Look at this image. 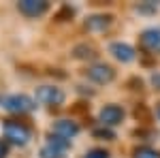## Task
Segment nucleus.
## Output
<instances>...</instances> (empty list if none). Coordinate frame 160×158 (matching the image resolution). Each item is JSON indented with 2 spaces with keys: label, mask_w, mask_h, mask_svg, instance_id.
<instances>
[{
  "label": "nucleus",
  "mask_w": 160,
  "mask_h": 158,
  "mask_svg": "<svg viewBox=\"0 0 160 158\" xmlns=\"http://www.w3.org/2000/svg\"><path fill=\"white\" fill-rule=\"evenodd\" d=\"M75 58H79V60H88V58H96V49L92 47V45H77L73 49Z\"/></svg>",
  "instance_id": "11"
},
{
  "label": "nucleus",
  "mask_w": 160,
  "mask_h": 158,
  "mask_svg": "<svg viewBox=\"0 0 160 158\" xmlns=\"http://www.w3.org/2000/svg\"><path fill=\"white\" fill-rule=\"evenodd\" d=\"M94 137H100V139H113L115 135L111 133L109 128H96V130H94Z\"/></svg>",
  "instance_id": "15"
},
{
  "label": "nucleus",
  "mask_w": 160,
  "mask_h": 158,
  "mask_svg": "<svg viewBox=\"0 0 160 158\" xmlns=\"http://www.w3.org/2000/svg\"><path fill=\"white\" fill-rule=\"evenodd\" d=\"M41 158H64V152H60V150H56V147H51L47 143L41 150Z\"/></svg>",
  "instance_id": "13"
},
{
  "label": "nucleus",
  "mask_w": 160,
  "mask_h": 158,
  "mask_svg": "<svg viewBox=\"0 0 160 158\" xmlns=\"http://www.w3.org/2000/svg\"><path fill=\"white\" fill-rule=\"evenodd\" d=\"M4 135H7L9 141L17 143V145H26V143L30 141V130H28V126L19 124V122H13V120L4 122Z\"/></svg>",
  "instance_id": "2"
},
{
  "label": "nucleus",
  "mask_w": 160,
  "mask_h": 158,
  "mask_svg": "<svg viewBox=\"0 0 160 158\" xmlns=\"http://www.w3.org/2000/svg\"><path fill=\"white\" fill-rule=\"evenodd\" d=\"M37 100L43 105H62L64 92L56 85H41V88H37Z\"/></svg>",
  "instance_id": "3"
},
{
  "label": "nucleus",
  "mask_w": 160,
  "mask_h": 158,
  "mask_svg": "<svg viewBox=\"0 0 160 158\" xmlns=\"http://www.w3.org/2000/svg\"><path fill=\"white\" fill-rule=\"evenodd\" d=\"M77 133H79V124L73 120H58L53 124V135H58V137L66 139V141L71 137H75Z\"/></svg>",
  "instance_id": "7"
},
{
  "label": "nucleus",
  "mask_w": 160,
  "mask_h": 158,
  "mask_svg": "<svg viewBox=\"0 0 160 158\" xmlns=\"http://www.w3.org/2000/svg\"><path fill=\"white\" fill-rule=\"evenodd\" d=\"M0 105L4 107L7 111H13V113H30L34 109V100L26 94H9L0 100Z\"/></svg>",
  "instance_id": "1"
},
{
  "label": "nucleus",
  "mask_w": 160,
  "mask_h": 158,
  "mask_svg": "<svg viewBox=\"0 0 160 158\" xmlns=\"http://www.w3.org/2000/svg\"><path fill=\"white\" fill-rule=\"evenodd\" d=\"M88 77L94 81V84H111L113 79H115V71L111 69L109 64H92L90 69H88Z\"/></svg>",
  "instance_id": "4"
},
{
  "label": "nucleus",
  "mask_w": 160,
  "mask_h": 158,
  "mask_svg": "<svg viewBox=\"0 0 160 158\" xmlns=\"http://www.w3.org/2000/svg\"><path fill=\"white\" fill-rule=\"evenodd\" d=\"M83 158H109V154H107L105 150H92V152H88Z\"/></svg>",
  "instance_id": "16"
},
{
  "label": "nucleus",
  "mask_w": 160,
  "mask_h": 158,
  "mask_svg": "<svg viewBox=\"0 0 160 158\" xmlns=\"http://www.w3.org/2000/svg\"><path fill=\"white\" fill-rule=\"evenodd\" d=\"M135 158H160V152H156L154 147H137Z\"/></svg>",
  "instance_id": "12"
},
{
  "label": "nucleus",
  "mask_w": 160,
  "mask_h": 158,
  "mask_svg": "<svg viewBox=\"0 0 160 158\" xmlns=\"http://www.w3.org/2000/svg\"><path fill=\"white\" fill-rule=\"evenodd\" d=\"M158 118H160V107H158Z\"/></svg>",
  "instance_id": "19"
},
{
  "label": "nucleus",
  "mask_w": 160,
  "mask_h": 158,
  "mask_svg": "<svg viewBox=\"0 0 160 158\" xmlns=\"http://www.w3.org/2000/svg\"><path fill=\"white\" fill-rule=\"evenodd\" d=\"M98 118L105 126H115V124H120V122L124 120V109L118 107V105H105V107L100 109Z\"/></svg>",
  "instance_id": "6"
},
{
  "label": "nucleus",
  "mask_w": 160,
  "mask_h": 158,
  "mask_svg": "<svg viewBox=\"0 0 160 158\" xmlns=\"http://www.w3.org/2000/svg\"><path fill=\"white\" fill-rule=\"evenodd\" d=\"M49 145H51V147H56V150H60V152H66V147H68V141H66V139H62V137H58V135H51Z\"/></svg>",
  "instance_id": "14"
},
{
  "label": "nucleus",
  "mask_w": 160,
  "mask_h": 158,
  "mask_svg": "<svg viewBox=\"0 0 160 158\" xmlns=\"http://www.w3.org/2000/svg\"><path fill=\"white\" fill-rule=\"evenodd\" d=\"M141 45L148 49V51H156L160 49V30L158 28H149L141 34Z\"/></svg>",
  "instance_id": "10"
},
{
  "label": "nucleus",
  "mask_w": 160,
  "mask_h": 158,
  "mask_svg": "<svg viewBox=\"0 0 160 158\" xmlns=\"http://www.w3.org/2000/svg\"><path fill=\"white\" fill-rule=\"evenodd\" d=\"M109 51H111V56L120 62H132L135 60V49L130 47L128 43H111Z\"/></svg>",
  "instance_id": "8"
},
{
  "label": "nucleus",
  "mask_w": 160,
  "mask_h": 158,
  "mask_svg": "<svg viewBox=\"0 0 160 158\" xmlns=\"http://www.w3.org/2000/svg\"><path fill=\"white\" fill-rule=\"evenodd\" d=\"M7 154H9V147H7V143H2V141H0V158H4Z\"/></svg>",
  "instance_id": "18"
},
{
  "label": "nucleus",
  "mask_w": 160,
  "mask_h": 158,
  "mask_svg": "<svg viewBox=\"0 0 160 158\" xmlns=\"http://www.w3.org/2000/svg\"><path fill=\"white\" fill-rule=\"evenodd\" d=\"M111 22H113L111 15H92L86 19V28L90 32H105L111 26Z\"/></svg>",
  "instance_id": "9"
},
{
  "label": "nucleus",
  "mask_w": 160,
  "mask_h": 158,
  "mask_svg": "<svg viewBox=\"0 0 160 158\" xmlns=\"http://www.w3.org/2000/svg\"><path fill=\"white\" fill-rule=\"evenodd\" d=\"M17 9L28 17H38V15H43L49 9V2L47 0H19Z\"/></svg>",
  "instance_id": "5"
},
{
  "label": "nucleus",
  "mask_w": 160,
  "mask_h": 158,
  "mask_svg": "<svg viewBox=\"0 0 160 158\" xmlns=\"http://www.w3.org/2000/svg\"><path fill=\"white\" fill-rule=\"evenodd\" d=\"M152 84H154V88H158V90H160V73L152 75Z\"/></svg>",
  "instance_id": "17"
}]
</instances>
